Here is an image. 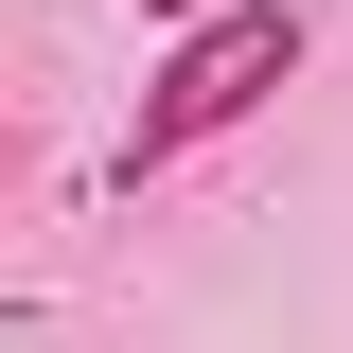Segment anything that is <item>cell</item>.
Segmentation results:
<instances>
[{
  "label": "cell",
  "mask_w": 353,
  "mask_h": 353,
  "mask_svg": "<svg viewBox=\"0 0 353 353\" xmlns=\"http://www.w3.org/2000/svg\"><path fill=\"white\" fill-rule=\"evenodd\" d=\"M141 18H176V36H194V18H230V0H141Z\"/></svg>",
  "instance_id": "cell-2"
},
{
  "label": "cell",
  "mask_w": 353,
  "mask_h": 353,
  "mask_svg": "<svg viewBox=\"0 0 353 353\" xmlns=\"http://www.w3.org/2000/svg\"><path fill=\"white\" fill-rule=\"evenodd\" d=\"M283 71H301V0H230V18H194V36L159 53V88H141V124H124V159H106V176L141 194V176L212 159V141L248 124V106H265Z\"/></svg>",
  "instance_id": "cell-1"
}]
</instances>
